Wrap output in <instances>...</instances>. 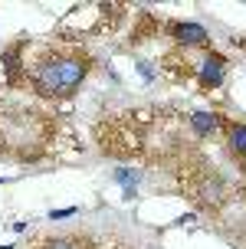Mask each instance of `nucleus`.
<instances>
[{
    "label": "nucleus",
    "mask_w": 246,
    "mask_h": 249,
    "mask_svg": "<svg viewBox=\"0 0 246 249\" xmlns=\"http://www.w3.org/2000/svg\"><path fill=\"white\" fill-rule=\"evenodd\" d=\"M92 69V56L82 50H59L53 56L33 62L30 69V89L43 99H69L79 92Z\"/></svg>",
    "instance_id": "nucleus-1"
},
{
    "label": "nucleus",
    "mask_w": 246,
    "mask_h": 249,
    "mask_svg": "<svg viewBox=\"0 0 246 249\" xmlns=\"http://www.w3.org/2000/svg\"><path fill=\"white\" fill-rule=\"evenodd\" d=\"M227 180H223L217 171H200V177H197L194 184H190V194H194L200 203H207V207H220L223 197H227Z\"/></svg>",
    "instance_id": "nucleus-2"
},
{
    "label": "nucleus",
    "mask_w": 246,
    "mask_h": 249,
    "mask_svg": "<svg viewBox=\"0 0 246 249\" xmlns=\"http://www.w3.org/2000/svg\"><path fill=\"white\" fill-rule=\"evenodd\" d=\"M223 69H227V59H223L220 53L200 56V62H197V82H200V89H207V92L220 89L223 86Z\"/></svg>",
    "instance_id": "nucleus-3"
},
{
    "label": "nucleus",
    "mask_w": 246,
    "mask_h": 249,
    "mask_svg": "<svg viewBox=\"0 0 246 249\" xmlns=\"http://www.w3.org/2000/svg\"><path fill=\"white\" fill-rule=\"evenodd\" d=\"M168 30L181 46H207L210 43V33L194 20H174V23H168Z\"/></svg>",
    "instance_id": "nucleus-4"
},
{
    "label": "nucleus",
    "mask_w": 246,
    "mask_h": 249,
    "mask_svg": "<svg viewBox=\"0 0 246 249\" xmlns=\"http://www.w3.org/2000/svg\"><path fill=\"white\" fill-rule=\"evenodd\" d=\"M187 122H190V131H194L197 138H213L217 128H220V115L210 112V108H194Z\"/></svg>",
    "instance_id": "nucleus-5"
},
{
    "label": "nucleus",
    "mask_w": 246,
    "mask_h": 249,
    "mask_svg": "<svg viewBox=\"0 0 246 249\" xmlns=\"http://www.w3.org/2000/svg\"><path fill=\"white\" fill-rule=\"evenodd\" d=\"M227 151L233 158H246V122H236L227 128Z\"/></svg>",
    "instance_id": "nucleus-6"
},
{
    "label": "nucleus",
    "mask_w": 246,
    "mask_h": 249,
    "mask_svg": "<svg viewBox=\"0 0 246 249\" xmlns=\"http://www.w3.org/2000/svg\"><path fill=\"white\" fill-rule=\"evenodd\" d=\"M39 249H86V246H82V239H76V236H53V239H43Z\"/></svg>",
    "instance_id": "nucleus-7"
},
{
    "label": "nucleus",
    "mask_w": 246,
    "mask_h": 249,
    "mask_svg": "<svg viewBox=\"0 0 246 249\" xmlns=\"http://www.w3.org/2000/svg\"><path fill=\"white\" fill-rule=\"evenodd\" d=\"M115 180H122L125 197H132L135 194V184H138V171H132V167H115Z\"/></svg>",
    "instance_id": "nucleus-8"
},
{
    "label": "nucleus",
    "mask_w": 246,
    "mask_h": 249,
    "mask_svg": "<svg viewBox=\"0 0 246 249\" xmlns=\"http://www.w3.org/2000/svg\"><path fill=\"white\" fill-rule=\"evenodd\" d=\"M76 213V207H66V210H53L49 213V220H66V216H73Z\"/></svg>",
    "instance_id": "nucleus-9"
},
{
    "label": "nucleus",
    "mask_w": 246,
    "mask_h": 249,
    "mask_svg": "<svg viewBox=\"0 0 246 249\" xmlns=\"http://www.w3.org/2000/svg\"><path fill=\"white\" fill-rule=\"evenodd\" d=\"M138 69H141V75H145V79H151V66H148V62H138Z\"/></svg>",
    "instance_id": "nucleus-10"
}]
</instances>
